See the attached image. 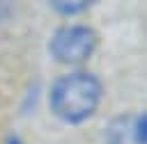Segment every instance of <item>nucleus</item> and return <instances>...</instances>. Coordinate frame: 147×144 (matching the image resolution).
Returning a JSON list of instances; mask_svg holds the SVG:
<instances>
[{
  "label": "nucleus",
  "mask_w": 147,
  "mask_h": 144,
  "mask_svg": "<svg viewBox=\"0 0 147 144\" xmlns=\"http://www.w3.org/2000/svg\"><path fill=\"white\" fill-rule=\"evenodd\" d=\"M96 32L87 25H64L57 27L48 39V53L55 62L67 66L85 64L96 50Z\"/></svg>",
  "instance_id": "nucleus-2"
},
{
  "label": "nucleus",
  "mask_w": 147,
  "mask_h": 144,
  "mask_svg": "<svg viewBox=\"0 0 147 144\" xmlns=\"http://www.w3.org/2000/svg\"><path fill=\"white\" fill-rule=\"evenodd\" d=\"M101 82L94 73L76 69L53 80L48 103L57 119L67 123H83L96 112L101 103Z\"/></svg>",
  "instance_id": "nucleus-1"
},
{
  "label": "nucleus",
  "mask_w": 147,
  "mask_h": 144,
  "mask_svg": "<svg viewBox=\"0 0 147 144\" xmlns=\"http://www.w3.org/2000/svg\"><path fill=\"white\" fill-rule=\"evenodd\" d=\"M131 139L136 144H145V117L140 114L131 126Z\"/></svg>",
  "instance_id": "nucleus-4"
},
{
  "label": "nucleus",
  "mask_w": 147,
  "mask_h": 144,
  "mask_svg": "<svg viewBox=\"0 0 147 144\" xmlns=\"http://www.w3.org/2000/svg\"><path fill=\"white\" fill-rule=\"evenodd\" d=\"M96 0H51L53 9L64 14V16H74V14H83L85 9H90Z\"/></svg>",
  "instance_id": "nucleus-3"
},
{
  "label": "nucleus",
  "mask_w": 147,
  "mask_h": 144,
  "mask_svg": "<svg viewBox=\"0 0 147 144\" xmlns=\"http://www.w3.org/2000/svg\"><path fill=\"white\" fill-rule=\"evenodd\" d=\"M5 144H23V142H18V139H16V137H11V139H7V142H5Z\"/></svg>",
  "instance_id": "nucleus-6"
},
{
  "label": "nucleus",
  "mask_w": 147,
  "mask_h": 144,
  "mask_svg": "<svg viewBox=\"0 0 147 144\" xmlns=\"http://www.w3.org/2000/svg\"><path fill=\"white\" fill-rule=\"evenodd\" d=\"M11 14V0H0V23Z\"/></svg>",
  "instance_id": "nucleus-5"
}]
</instances>
